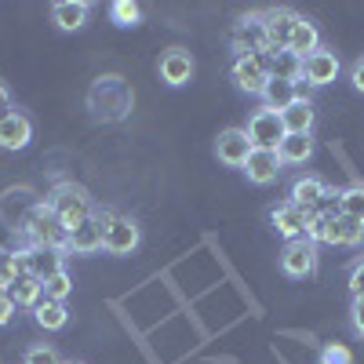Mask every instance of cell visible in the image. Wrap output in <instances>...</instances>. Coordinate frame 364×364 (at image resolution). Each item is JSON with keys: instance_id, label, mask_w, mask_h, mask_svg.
I'll use <instances>...</instances> for the list:
<instances>
[{"instance_id": "4316f807", "label": "cell", "mask_w": 364, "mask_h": 364, "mask_svg": "<svg viewBox=\"0 0 364 364\" xmlns=\"http://www.w3.org/2000/svg\"><path fill=\"white\" fill-rule=\"evenodd\" d=\"M336 208L339 215L353 219L364 226V186H346V190H336Z\"/></svg>"}, {"instance_id": "277c9868", "label": "cell", "mask_w": 364, "mask_h": 364, "mask_svg": "<svg viewBox=\"0 0 364 364\" xmlns=\"http://www.w3.org/2000/svg\"><path fill=\"white\" fill-rule=\"evenodd\" d=\"M99 223H102V248L109 255H132L142 240V230L135 219L120 215V211H99Z\"/></svg>"}, {"instance_id": "6da1fadb", "label": "cell", "mask_w": 364, "mask_h": 364, "mask_svg": "<svg viewBox=\"0 0 364 364\" xmlns=\"http://www.w3.org/2000/svg\"><path fill=\"white\" fill-rule=\"evenodd\" d=\"M132 84L120 77V73H106L99 77L95 84L87 87V109L95 120H102V124H117V120H124L132 113Z\"/></svg>"}, {"instance_id": "7a4b0ae2", "label": "cell", "mask_w": 364, "mask_h": 364, "mask_svg": "<svg viewBox=\"0 0 364 364\" xmlns=\"http://www.w3.org/2000/svg\"><path fill=\"white\" fill-rule=\"evenodd\" d=\"M18 233L26 237L29 252H33V248H63L66 252V240H70V230L55 219V211L48 208V200L33 204L26 211L22 223H18Z\"/></svg>"}, {"instance_id": "5bb4252c", "label": "cell", "mask_w": 364, "mask_h": 364, "mask_svg": "<svg viewBox=\"0 0 364 364\" xmlns=\"http://www.w3.org/2000/svg\"><path fill=\"white\" fill-rule=\"evenodd\" d=\"M33 139V120L22 109H8L0 117V149H26Z\"/></svg>"}, {"instance_id": "8fae6325", "label": "cell", "mask_w": 364, "mask_h": 364, "mask_svg": "<svg viewBox=\"0 0 364 364\" xmlns=\"http://www.w3.org/2000/svg\"><path fill=\"white\" fill-rule=\"evenodd\" d=\"M262 22H266L269 55L288 51V44H291V33H295V26H299V15H295L291 8H269V11H262Z\"/></svg>"}, {"instance_id": "9a60e30c", "label": "cell", "mask_w": 364, "mask_h": 364, "mask_svg": "<svg viewBox=\"0 0 364 364\" xmlns=\"http://www.w3.org/2000/svg\"><path fill=\"white\" fill-rule=\"evenodd\" d=\"M281 168H284V161H281L277 149H252V157L245 164V175H248V182H255V186H269V182L281 175Z\"/></svg>"}, {"instance_id": "484cf974", "label": "cell", "mask_w": 364, "mask_h": 364, "mask_svg": "<svg viewBox=\"0 0 364 364\" xmlns=\"http://www.w3.org/2000/svg\"><path fill=\"white\" fill-rule=\"evenodd\" d=\"M277 154L284 164H306L314 157V139L310 135H284V142L277 146Z\"/></svg>"}, {"instance_id": "8992f818", "label": "cell", "mask_w": 364, "mask_h": 364, "mask_svg": "<svg viewBox=\"0 0 364 364\" xmlns=\"http://www.w3.org/2000/svg\"><path fill=\"white\" fill-rule=\"evenodd\" d=\"M230 44L237 55H269V41H266V22L262 15H245L237 26H233V33H230Z\"/></svg>"}, {"instance_id": "d4e9b609", "label": "cell", "mask_w": 364, "mask_h": 364, "mask_svg": "<svg viewBox=\"0 0 364 364\" xmlns=\"http://www.w3.org/2000/svg\"><path fill=\"white\" fill-rule=\"evenodd\" d=\"M269 77L273 80H302V58L295 51H277V55H269Z\"/></svg>"}, {"instance_id": "e575fe53", "label": "cell", "mask_w": 364, "mask_h": 364, "mask_svg": "<svg viewBox=\"0 0 364 364\" xmlns=\"http://www.w3.org/2000/svg\"><path fill=\"white\" fill-rule=\"evenodd\" d=\"M350 80H353V87L364 95V58H357L353 63V70H350Z\"/></svg>"}, {"instance_id": "ffe728a7", "label": "cell", "mask_w": 364, "mask_h": 364, "mask_svg": "<svg viewBox=\"0 0 364 364\" xmlns=\"http://www.w3.org/2000/svg\"><path fill=\"white\" fill-rule=\"evenodd\" d=\"M314 120H317L314 102H291V106L281 113V124H284L288 135H310V132H314Z\"/></svg>"}, {"instance_id": "d6a6232c", "label": "cell", "mask_w": 364, "mask_h": 364, "mask_svg": "<svg viewBox=\"0 0 364 364\" xmlns=\"http://www.w3.org/2000/svg\"><path fill=\"white\" fill-rule=\"evenodd\" d=\"M350 324L357 336H364V299H353V306H350Z\"/></svg>"}, {"instance_id": "f546056e", "label": "cell", "mask_w": 364, "mask_h": 364, "mask_svg": "<svg viewBox=\"0 0 364 364\" xmlns=\"http://www.w3.org/2000/svg\"><path fill=\"white\" fill-rule=\"evenodd\" d=\"M22 364H63V357H58L51 346L37 343V346H29V350L22 353Z\"/></svg>"}, {"instance_id": "f1b7e54d", "label": "cell", "mask_w": 364, "mask_h": 364, "mask_svg": "<svg viewBox=\"0 0 364 364\" xmlns=\"http://www.w3.org/2000/svg\"><path fill=\"white\" fill-rule=\"evenodd\" d=\"M109 18L117 26H139L142 22V8L135 4V0H113V4H109Z\"/></svg>"}, {"instance_id": "603a6c76", "label": "cell", "mask_w": 364, "mask_h": 364, "mask_svg": "<svg viewBox=\"0 0 364 364\" xmlns=\"http://www.w3.org/2000/svg\"><path fill=\"white\" fill-rule=\"evenodd\" d=\"M262 106L266 109H273V113H284L291 102H295V84H288V80H273L269 77V84L262 87Z\"/></svg>"}, {"instance_id": "7402d4cb", "label": "cell", "mask_w": 364, "mask_h": 364, "mask_svg": "<svg viewBox=\"0 0 364 364\" xmlns=\"http://www.w3.org/2000/svg\"><path fill=\"white\" fill-rule=\"evenodd\" d=\"M26 259H29V269H33L41 281H48L58 269H66L63 266V248H33V252H26Z\"/></svg>"}, {"instance_id": "52a82bcc", "label": "cell", "mask_w": 364, "mask_h": 364, "mask_svg": "<svg viewBox=\"0 0 364 364\" xmlns=\"http://www.w3.org/2000/svg\"><path fill=\"white\" fill-rule=\"evenodd\" d=\"M248 139H252V146L255 149H277L281 142H284V124H281V113H273V109H255L252 117H248Z\"/></svg>"}, {"instance_id": "d590c367", "label": "cell", "mask_w": 364, "mask_h": 364, "mask_svg": "<svg viewBox=\"0 0 364 364\" xmlns=\"http://www.w3.org/2000/svg\"><path fill=\"white\" fill-rule=\"evenodd\" d=\"M295 102H314V87L306 80H295Z\"/></svg>"}, {"instance_id": "f35d334b", "label": "cell", "mask_w": 364, "mask_h": 364, "mask_svg": "<svg viewBox=\"0 0 364 364\" xmlns=\"http://www.w3.org/2000/svg\"><path fill=\"white\" fill-rule=\"evenodd\" d=\"M0 291H4V288H0Z\"/></svg>"}, {"instance_id": "4dcf8cb0", "label": "cell", "mask_w": 364, "mask_h": 364, "mask_svg": "<svg viewBox=\"0 0 364 364\" xmlns=\"http://www.w3.org/2000/svg\"><path fill=\"white\" fill-rule=\"evenodd\" d=\"M321 364H353V353H350V346H343V343H328V346L321 350Z\"/></svg>"}, {"instance_id": "8d00e7d4", "label": "cell", "mask_w": 364, "mask_h": 364, "mask_svg": "<svg viewBox=\"0 0 364 364\" xmlns=\"http://www.w3.org/2000/svg\"><path fill=\"white\" fill-rule=\"evenodd\" d=\"M8 109H11V106H8V87H4V84H0V117H4Z\"/></svg>"}, {"instance_id": "4fadbf2b", "label": "cell", "mask_w": 364, "mask_h": 364, "mask_svg": "<svg viewBox=\"0 0 364 364\" xmlns=\"http://www.w3.org/2000/svg\"><path fill=\"white\" fill-rule=\"evenodd\" d=\"M339 77V55L328 51V48H317L314 55L302 58V80L310 87H324Z\"/></svg>"}, {"instance_id": "d6986e66", "label": "cell", "mask_w": 364, "mask_h": 364, "mask_svg": "<svg viewBox=\"0 0 364 364\" xmlns=\"http://www.w3.org/2000/svg\"><path fill=\"white\" fill-rule=\"evenodd\" d=\"M87 11H91V4H84V0H58L51 8V22L63 29V33H77L87 22Z\"/></svg>"}, {"instance_id": "74e56055", "label": "cell", "mask_w": 364, "mask_h": 364, "mask_svg": "<svg viewBox=\"0 0 364 364\" xmlns=\"http://www.w3.org/2000/svg\"><path fill=\"white\" fill-rule=\"evenodd\" d=\"M63 364H80V360H63Z\"/></svg>"}, {"instance_id": "ba28073f", "label": "cell", "mask_w": 364, "mask_h": 364, "mask_svg": "<svg viewBox=\"0 0 364 364\" xmlns=\"http://www.w3.org/2000/svg\"><path fill=\"white\" fill-rule=\"evenodd\" d=\"M281 269L288 273V277H295V281L314 277V269H317V245L310 237L288 240L284 252H281Z\"/></svg>"}, {"instance_id": "2e32d148", "label": "cell", "mask_w": 364, "mask_h": 364, "mask_svg": "<svg viewBox=\"0 0 364 364\" xmlns=\"http://www.w3.org/2000/svg\"><path fill=\"white\" fill-rule=\"evenodd\" d=\"M4 291H8V299L15 302L18 310H33L37 302L44 299V281L37 277L33 269H22V273H18V277H15Z\"/></svg>"}, {"instance_id": "5b68a950", "label": "cell", "mask_w": 364, "mask_h": 364, "mask_svg": "<svg viewBox=\"0 0 364 364\" xmlns=\"http://www.w3.org/2000/svg\"><path fill=\"white\" fill-rule=\"evenodd\" d=\"M230 77L240 91L262 95V87L269 84V55H237L230 66Z\"/></svg>"}, {"instance_id": "e0dca14e", "label": "cell", "mask_w": 364, "mask_h": 364, "mask_svg": "<svg viewBox=\"0 0 364 364\" xmlns=\"http://www.w3.org/2000/svg\"><path fill=\"white\" fill-rule=\"evenodd\" d=\"M66 252H73V255H95V252H102V223H99V215H91L87 223L70 230Z\"/></svg>"}, {"instance_id": "30bf717a", "label": "cell", "mask_w": 364, "mask_h": 364, "mask_svg": "<svg viewBox=\"0 0 364 364\" xmlns=\"http://www.w3.org/2000/svg\"><path fill=\"white\" fill-rule=\"evenodd\" d=\"M299 208H306L310 215H317V211H328V200H336V193L328 190V182L317 178V175H302L295 178V186H291V197Z\"/></svg>"}, {"instance_id": "cb8c5ba5", "label": "cell", "mask_w": 364, "mask_h": 364, "mask_svg": "<svg viewBox=\"0 0 364 364\" xmlns=\"http://www.w3.org/2000/svg\"><path fill=\"white\" fill-rule=\"evenodd\" d=\"M317 48H321V33H317V26H314L310 18H302V15H299V26H295V33H291L288 51H295L299 58H306V55H314Z\"/></svg>"}, {"instance_id": "9c48e42d", "label": "cell", "mask_w": 364, "mask_h": 364, "mask_svg": "<svg viewBox=\"0 0 364 364\" xmlns=\"http://www.w3.org/2000/svg\"><path fill=\"white\" fill-rule=\"evenodd\" d=\"M269 223H273V230H277L284 240H299V237H306L314 215L306 208H299L295 200H281L277 208L269 211Z\"/></svg>"}, {"instance_id": "83f0119b", "label": "cell", "mask_w": 364, "mask_h": 364, "mask_svg": "<svg viewBox=\"0 0 364 364\" xmlns=\"http://www.w3.org/2000/svg\"><path fill=\"white\" fill-rule=\"evenodd\" d=\"M70 291H73V277L66 269H58V273H51V277L44 281V299H55V302H66L70 299Z\"/></svg>"}, {"instance_id": "44dd1931", "label": "cell", "mask_w": 364, "mask_h": 364, "mask_svg": "<svg viewBox=\"0 0 364 364\" xmlns=\"http://www.w3.org/2000/svg\"><path fill=\"white\" fill-rule=\"evenodd\" d=\"M33 317L44 331H58V328H66L70 324V310H66V302H55V299H41L37 306H33Z\"/></svg>"}, {"instance_id": "7c38bea8", "label": "cell", "mask_w": 364, "mask_h": 364, "mask_svg": "<svg viewBox=\"0 0 364 364\" xmlns=\"http://www.w3.org/2000/svg\"><path fill=\"white\" fill-rule=\"evenodd\" d=\"M252 139L245 128H226L219 139H215V157L226 164V168H245L248 157H252Z\"/></svg>"}, {"instance_id": "836d02e7", "label": "cell", "mask_w": 364, "mask_h": 364, "mask_svg": "<svg viewBox=\"0 0 364 364\" xmlns=\"http://www.w3.org/2000/svg\"><path fill=\"white\" fill-rule=\"evenodd\" d=\"M15 310H18V306H15L11 299H8V291H0V328H4V324L15 317Z\"/></svg>"}, {"instance_id": "1f68e13d", "label": "cell", "mask_w": 364, "mask_h": 364, "mask_svg": "<svg viewBox=\"0 0 364 364\" xmlns=\"http://www.w3.org/2000/svg\"><path fill=\"white\" fill-rule=\"evenodd\" d=\"M350 295L353 299H364V259L353 262V269H350Z\"/></svg>"}, {"instance_id": "3957f363", "label": "cell", "mask_w": 364, "mask_h": 364, "mask_svg": "<svg viewBox=\"0 0 364 364\" xmlns=\"http://www.w3.org/2000/svg\"><path fill=\"white\" fill-rule=\"evenodd\" d=\"M48 208L55 211V219L63 223L66 230H73V226H80V223H87L91 215H95V211H91L87 190L73 186V182H58V186L51 190V197H48Z\"/></svg>"}, {"instance_id": "ac0fdd59", "label": "cell", "mask_w": 364, "mask_h": 364, "mask_svg": "<svg viewBox=\"0 0 364 364\" xmlns=\"http://www.w3.org/2000/svg\"><path fill=\"white\" fill-rule=\"evenodd\" d=\"M193 77V55L190 51H182V48H171L161 55V80L168 87H182Z\"/></svg>"}]
</instances>
